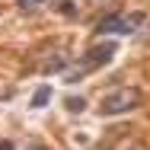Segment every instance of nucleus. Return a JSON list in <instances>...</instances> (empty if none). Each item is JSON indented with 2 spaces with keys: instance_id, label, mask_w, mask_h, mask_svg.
<instances>
[{
  "instance_id": "4",
  "label": "nucleus",
  "mask_w": 150,
  "mask_h": 150,
  "mask_svg": "<svg viewBox=\"0 0 150 150\" xmlns=\"http://www.w3.org/2000/svg\"><path fill=\"white\" fill-rule=\"evenodd\" d=\"M48 96H51V90H48V86H42V90L35 93V99H32V105H35V109H38V105H45V102H48Z\"/></svg>"
},
{
  "instance_id": "5",
  "label": "nucleus",
  "mask_w": 150,
  "mask_h": 150,
  "mask_svg": "<svg viewBox=\"0 0 150 150\" xmlns=\"http://www.w3.org/2000/svg\"><path fill=\"white\" fill-rule=\"evenodd\" d=\"M16 3H19L23 10H38V6H42V3H48V0H16Z\"/></svg>"
},
{
  "instance_id": "3",
  "label": "nucleus",
  "mask_w": 150,
  "mask_h": 150,
  "mask_svg": "<svg viewBox=\"0 0 150 150\" xmlns=\"http://www.w3.org/2000/svg\"><path fill=\"white\" fill-rule=\"evenodd\" d=\"M112 54H115V45H112V42H109V45H102V48H93V51H90V58L83 61V67H80V70L99 67V64H105V61L112 58Z\"/></svg>"
},
{
  "instance_id": "7",
  "label": "nucleus",
  "mask_w": 150,
  "mask_h": 150,
  "mask_svg": "<svg viewBox=\"0 0 150 150\" xmlns=\"http://www.w3.org/2000/svg\"><path fill=\"white\" fill-rule=\"evenodd\" d=\"M35 150H45V147H35Z\"/></svg>"
},
{
  "instance_id": "2",
  "label": "nucleus",
  "mask_w": 150,
  "mask_h": 150,
  "mask_svg": "<svg viewBox=\"0 0 150 150\" xmlns=\"http://www.w3.org/2000/svg\"><path fill=\"white\" fill-rule=\"evenodd\" d=\"M144 23V13H131V16H105L99 23V32H137V26Z\"/></svg>"
},
{
  "instance_id": "1",
  "label": "nucleus",
  "mask_w": 150,
  "mask_h": 150,
  "mask_svg": "<svg viewBox=\"0 0 150 150\" xmlns=\"http://www.w3.org/2000/svg\"><path fill=\"white\" fill-rule=\"evenodd\" d=\"M137 105H141V90L125 86V90L105 96L102 105H99V112H102V115H121V112H131V109H137Z\"/></svg>"
},
{
  "instance_id": "6",
  "label": "nucleus",
  "mask_w": 150,
  "mask_h": 150,
  "mask_svg": "<svg viewBox=\"0 0 150 150\" xmlns=\"http://www.w3.org/2000/svg\"><path fill=\"white\" fill-rule=\"evenodd\" d=\"M67 109H70V112H80V109H83V99H67Z\"/></svg>"
}]
</instances>
